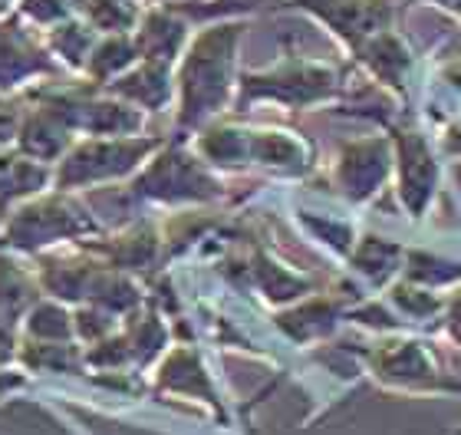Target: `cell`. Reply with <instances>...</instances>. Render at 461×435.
<instances>
[{"instance_id": "obj_1", "label": "cell", "mask_w": 461, "mask_h": 435, "mask_svg": "<svg viewBox=\"0 0 461 435\" xmlns=\"http://www.w3.org/2000/svg\"><path fill=\"white\" fill-rule=\"evenodd\" d=\"M248 20L198 23L175 67V136L188 139L234 109L240 86V43Z\"/></svg>"}, {"instance_id": "obj_2", "label": "cell", "mask_w": 461, "mask_h": 435, "mask_svg": "<svg viewBox=\"0 0 461 435\" xmlns=\"http://www.w3.org/2000/svg\"><path fill=\"white\" fill-rule=\"evenodd\" d=\"M99 234H106V228L79 202L77 192L47 188L27 202L14 204L0 218V251L37 258L43 251L63 248V244L93 241Z\"/></svg>"}, {"instance_id": "obj_3", "label": "cell", "mask_w": 461, "mask_h": 435, "mask_svg": "<svg viewBox=\"0 0 461 435\" xmlns=\"http://www.w3.org/2000/svg\"><path fill=\"white\" fill-rule=\"evenodd\" d=\"M337 96L339 77L330 63L303 57V53H280L270 67L240 69L234 113H244L258 103H274L284 109H313L327 106Z\"/></svg>"}, {"instance_id": "obj_4", "label": "cell", "mask_w": 461, "mask_h": 435, "mask_svg": "<svg viewBox=\"0 0 461 435\" xmlns=\"http://www.w3.org/2000/svg\"><path fill=\"white\" fill-rule=\"evenodd\" d=\"M132 195L152 204H214L224 198L221 175L194 152L192 142L165 139V145L135 172Z\"/></svg>"}, {"instance_id": "obj_5", "label": "cell", "mask_w": 461, "mask_h": 435, "mask_svg": "<svg viewBox=\"0 0 461 435\" xmlns=\"http://www.w3.org/2000/svg\"><path fill=\"white\" fill-rule=\"evenodd\" d=\"M165 145L162 136H79L53 165V188L83 192L113 182H132L135 172Z\"/></svg>"}, {"instance_id": "obj_6", "label": "cell", "mask_w": 461, "mask_h": 435, "mask_svg": "<svg viewBox=\"0 0 461 435\" xmlns=\"http://www.w3.org/2000/svg\"><path fill=\"white\" fill-rule=\"evenodd\" d=\"M369 373L375 383L393 393H461L452 373L425 340L393 337L369 353Z\"/></svg>"}, {"instance_id": "obj_7", "label": "cell", "mask_w": 461, "mask_h": 435, "mask_svg": "<svg viewBox=\"0 0 461 435\" xmlns=\"http://www.w3.org/2000/svg\"><path fill=\"white\" fill-rule=\"evenodd\" d=\"M59 73L67 69L50 53L40 30L20 20L14 10L7 17H0V93L23 96L59 79Z\"/></svg>"}, {"instance_id": "obj_8", "label": "cell", "mask_w": 461, "mask_h": 435, "mask_svg": "<svg viewBox=\"0 0 461 435\" xmlns=\"http://www.w3.org/2000/svg\"><path fill=\"white\" fill-rule=\"evenodd\" d=\"M287 7L317 20L353 57L395 27V0H290Z\"/></svg>"}, {"instance_id": "obj_9", "label": "cell", "mask_w": 461, "mask_h": 435, "mask_svg": "<svg viewBox=\"0 0 461 435\" xmlns=\"http://www.w3.org/2000/svg\"><path fill=\"white\" fill-rule=\"evenodd\" d=\"M395 149V192L399 202L415 222H422L432 208L438 182H442V165L435 155V145L429 142L422 129L415 126H389Z\"/></svg>"}, {"instance_id": "obj_10", "label": "cell", "mask_w": 461, "mask_h": 435, "mask_svg": "<svg viewBox=\"0 0 461 435\" xmlns=\"http://www.w3.org/2000/svg\"><path fill=\"white\" fill-rule=\"evenodd\" d=\"M395 175L393 136H363L339 145L333 159V182L353 204H369Z\"/></svg>"}, {"instance_id": "obj_11", "label": "cell", "mask_w": 461, "mask_h": 435, "mask_svg": "<svg viewBox=\"0 0 461 435\" xmlns=\"http://www.w3.org/2000/svg\"><path fill=\"white\" fill-rule=\"evenodd\" d=\"M77 139V129L69 126L67 116L50 99H43L40 93H30L23 99V119H20V132L14 142L23 155L37 159V162L57 165L73 149Z\"/></svg>"}, {"instance_id": "obj_12", "label": "cell", "mask_w": 461, "mask_h": 435, "mask_svg": "<svg viewBox=\"0 0 461 435\" xmlns=\"http://www.w3.org/2000/svg\"><path fill=\"white\" fill-rule=\"evenodd\" d=\"M248 159L254 168L284 175V178H300L313 172L317 165V145L297 129L284 126H250Z\"/></svg>"}, {"instance_id": "obj_13", "label": "cell", "mask_w": 461, "mask_h": 435, "mask_svg": "<svg viewBox=\"0 0 461 435\" xmlns=\"http://www.w3.org/2000/svg\"><path fill=\"white\" fill-rule=\"evenodd\" d=\"M192 33H194V23L175 4H155V7H145L132 37L142 59L165 63V67H178L182 53L192 43Z\"/></svg>"}, {"instance_id": "obj_14", "label": "cell", "mask_w": 461, "mask_h": 435, "mask_svg": "<svg viewBox=\"0 0 461 435\" xmlns=\"http://www.w3.org/2000/svg\"><path fill=\"white\" fill-rule=\"evenodd\" d=\"M103 89L122 96L132 106L145 109L149 116H155V113L175 109V67L152 63V59H139L135 67H129L122 77H115Z\"/></svg>"}, {"instance_id": "obj_15", "label": "cell", "mask_w": 461, "mask_h": 435, "mask_svg": "<svg viewBox=\"0 0 461 435\" xmlns=\"http://www.w3.org/2000/svg\"><path fill=\"white\" fill-rule=\"evenodd\" d=\"M86 248L103 258L106 264L119 267V271L139 274L145 267H152L158 261V251H162V234L155 231V224H129L115 234H99L93 241H83Z\"/></svg>"}, {"instance_id": "obj_16", "label": "cell", "mask_w": 461, "mask_h": 435, "mask_svg": "<svg viewBox=\"0 0 461 435\" xmlns=\"http://www.w3.org/2000/svg\"><path fill=\"white\" fill-rule=\"evenodd\" d=\"M53 188V165L37 162L10 145L0 149V218L14 208V204L27 202L33 195Z\"/></svg>"}, {"instance_id": "obj_17", "label": "cell", "mask_w": 461, "mask_h": 435, "mask_svg": "<svg viewBox=\"0 0 461 435\" xmlns=\"http://www.w3.org/2000/svg\"><path fill=\"white\" fill-rule=\"evenodd\" d=\"M155 386L168 389V393H182V396H204L212 406H218L212 373L204 369L202 353L192 347H175L158 359Z\"/></svg>"}, {"instance_id": "obj_18", "label": "cell", "mask_w": 461, "mask_h": 435, "mask_svg": "<svg viewBox=\"0 0 461 435\" xmlns=\"http://www.w3.org/2000/svg\"><path fill=\"white\" fill-rule=\"evenodd\" d=\"M356 59H359V63L373 73V79L379 83V86L393 89V93H399V96H405V93H409L412 50H409V43L395 33V27L385 30L379 40H373V43H369V47H366Z\"/></svg>"}, {"instance_id": "obj_19", "label": "cell", "mask_w": 461, "mask_h": 435, "mask_svg": "<svg viewBox=\"0 0 461 435\" xmlns=\"http://www.w3.org/2000/svg\"><path fill=\"white\" fill-rule=\"evenodd\" d=\"M43 297L33 267L20 264V254L0 251V320L20 327V320Z\"/></svg>"}, {"instance_id": "obj_20", "label": "cell", "mask_w": 461, "mask_h": 435, "mask_svg": "<svg viewBox=\"0 0 461 435\" xmlns=\"http://www.w3.org/2000/svg\"><path fill=\"white\" fill-rule=\"evenodd\" d=\"M349 264L373 287H393L395 274L405 271V248L379 234H363L349 251Z\"/></svg>"}, {"instance_id": "obj_21", "label": "cell", "mask_w": 461, "mask_h": 435, "mask_svg": "<svg viewBox=\"0 0 461 435\" xmlns=\"http://www.w3.org/2000/svg\"><path fill=\"white\" fill-rule=\"evenodd\" d=\"M43 40H47L50 53L57 57L59 67L67 69L69 77L83 79V69H86L89 53L96 47L99 30L93 27V23H86L79 14H73V17H67L63 23L50 27L47 33H43Z\"/></svg>"}, {"instance_id": "obj_22", "label": "cell", "mask_w": 461, "mask_h": 435, "mask_svg": "<svg viewBox=\"0 0 461 435\" xmlns=\"http://www.w3.org/2000/svg\"><path fill=\"white\" fill-rule=\"evenodd\" d=\"M139 59L142 57H139L132 33H99L96 47L86 59V69H83V79L93 86H109L115 77H122Z\"/></svg>"}, {"instance_id": "obj_23", "label": "cell", "mask_w": 461, "mask_h": 435, "mask_svg": "<svg viewBox=\"0 0 461 435\" xmlns=\"http://www.w3.org/2000/svg\"><path fill=\"white\" fill-rule=\"evenodd\" d=\"M339 317H343V310L337 300H307V304L280 310L274 320L294 343H310V340L330 337L337 330Z\"/></svg>"}, {"instance_id": "obj_24", "label": "cell", "mask_w": 461, "mask_h": 435, "mask_svg": "<svg viewBox=\"0 0 461 435\" xmlns=\"http://www.w3.org/2000/svg\"><path fill=\"white\" fill-rule=\"evenodd\" d=\"M17 330H20V337L23 340L69 343V340H77V317H73V307H69V304L43 294V297H40L37 304L23 313V320H20Z\"/></svg>"}, {"instance_id": "obj_25", "label": "cell", "mask_w": 461, "mask_h": 435, "mask_svg": "<svg viewBox=\"0 0 461 435\" xmlns=\"http://www.w3.org/2000/svg\"><path fill=\"white\" fill-rule=\"evenodd\" d=\"M17 363L33 373H86V347L69 343H47V340H23L17 347Z\"/></svg>"}, {"instance_id": "obj_26", "label": "cell", "mask_w": 461, "mask_h": 435, "mask_svg": "<svg viewBox=\"0 0 461 435\" xmlns=\"http://www.w3.org/2000/svg\"><path fill=\"white\" fill-rule=\"evenodd\" d=\"M250 274H254L260 294H264L270 304H297L300 297L310 294L307 277L294 274L287 264L274 261L267 251H258V258L250 261Z\"/></svg>"}, {"instance_id": "obj_27", "label": "cell", "mask_w": 461, "mask_h": 435, "mask_svg": "<svg viewBox=\"0 0 461 435\" xmlns=\"http://www.w3.org/2000/svg\"><path fill=\"white\" fill-rule=\"evenodd\" d=\"M287 4L290 0H185L175 7L198 27V23H212V20H248L260 10L287 7Z\"/></svg>"}, {"instance_id": "obj_28", "label": "cell", "mask_w": 461, "mask_h": 435, "mask_svg": "<svg viewBox=\"0 0 461 435\" xmlns=\"http://www.w3.org/2000/svg\"><path fill=\"white\" fill-rule=\"evenodd\" d=\"M14 14L20 20H27L33 30L47 33L50 27H57L67 17H73V7H69L67 0H17Z\"/></svg>"}, {"instance_id": "obj_29", "label": "cell", "mask_w": 461, "mask_h": 435, "mask_svg": "<svg viewBox=\"0 0 461 435\" xmlns=\"http://www.w3.org/2000/svg\"><path fill=\"white\" fill-rule=\"evenodd\" d=\"M20 119H23V99L0 93V149H10L17 142Z\"/></svg>"}, {"instance_id": "obj_30", "label": "cell", "mask_w": 461, "mask_h": 435, "mask_svg": "<svg viewBox=\"0 0 461 435\" xmlns=\"http://www.w3.org/2000/svg\"><path fill=\"white\" fill-rule=\"evenodd\" d=\"M442 333L452 347L461 349V284L445 297V313H442Z\"/></svg>"}, {"instance_id": "obj_31", "label": "cell", "mask_w": 461, "mask_h": 435, "mask_svg": "<svg viewBox=\"0 0 461 435\" xmlns=\"http://www.w3.org/2000/svg\"><path fill=\"white\" fill-rule=\"evenodd\" d=\"M17 347H20V330L14 323L0 320V369H7L10 363H17Z\"/></svg>"}, {"instance_id": "obj_32", "label": "cell", "mask_w": 461, "mask_h": 435, "mask_svg": "<svg viewBox=\"0 0 461 435\" xmlns=\"http://www.w3.org/2000/svg\"><path fill=\"white\" fill-rule=\"evenodd\" d=\"M432 4H438L442 10H448V14L461 23V0H432Z\"/></svg>"}, {"instance_id": "obj_33", "label": "cell", "mask_w": 461, "mask_h": 435, "mask_svg": "<svg viewBox=\"0 0 461 435\" xmlns=\"http://www.w3.org/2000/svg\"><path fill=\"white\" fill-rule=\"evenodd\" d=\"M14 386H20V376H7V369H0V393H7Z\"/></svg>"}, {"instance_id": "obj_34", "label": "cell", "mask_w": 461, "mask_h": 435, "mask_svg": "<svg viewBox=\"0 0 461 435\" xmlns=\"http://www.w3.org/2000/svg\"><path fill=\"white\" fill-rule=\"evenodd\" d=\"M14 7H17V0H0V17H7Z\"/></svg>"}, {"instance_id": "obj_35", "label": "cell", "mask_w": 461, "mask_h": 435, "mask_svg": "<svg viewBox=\"0 0 461 435\" xmlns=\"http://www.w3.org/2000/svg\"><path fill=\"white\" fill-rule=\"evenodd\" d=\"M145 7H155V4H185V0H142Z\"/></svg>"}, {"instance_id": "obj_36", "label": "cell", "mask_w": 461, "mask_h": 435, "mask_svg": "<svg viewBox=\"0 0 461 435\" xmlns=\"http://www.w3.org/2000/svg\"><path fill=\"white\" fill-rule=\"evenodd\" d=\"M455 182H458V192H461V159H458V165H455Z\"/></svg>"}, {"instance_id": "obj_37", "label": "cell", "mask_w": 461, "mask_h": 435, "mask_svg": "<svg viewBox=\"0 0 461 435\" xmlns=\"http://www.w3.org/2000/svg\"><path fill=\"white\" fill-rule=\"evenodd\" d=\"M448 435H461V422H455V426H452V432H448Z\"/></svg>"}]
</instances>
